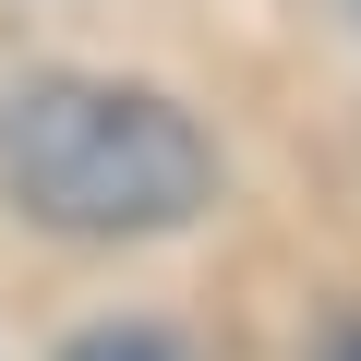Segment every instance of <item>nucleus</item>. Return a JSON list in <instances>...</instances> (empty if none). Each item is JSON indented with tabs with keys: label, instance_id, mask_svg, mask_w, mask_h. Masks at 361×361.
I'll list each match as a JSON object with an SVG mask.
<instances>
[{
	"label": "nucleus",
	"instance_id": "nucleus-1",
	"mask_svg": "<svg viewBox=\"0 0 361 361\" xmlns=\"http://www.w3.org/2000/svg\"><path fill=\"white\" fill-rule=\"evenodd\" d=\"M0 193L61 241H157L217 205V145L157 85L49 73L0 109Z\"/></svg>",
	"mask_w": 361,
	"mask_h": 361
},
{
	"label": "nucleus",
	"instance_id": "nucleus-2",
	"mask_svg": "<svg viewBox=\"0 0 361 361\" xmlns=\"http://www.w3.org/2000/svg\"><path fill=\"white\" fill-rule=\"evenodd\" d=\"M61 361H193V349H180L169 325H85Z\"/></svg>",
	"mask_w": 361,
	"mask_h": 361
},
{
	"label": "nucleus",
	"instance_id": "nucleus-3",
	"mask_svg": "<svg viewBox=\"0 0 361 361\" xmlns=\"http://www.w3.org/2000/svg\"><path fill=\"white\" fill-rule=\"evenodd\" d=\"M325 361H361V325H349V337H337V349H325Z\"/></svg>",
	"mask_w": 361,
	"mask_h": 361
},
{
	"label": "nucleus",
	"instance_id": "nucleus-4",
	"mask_svg": "<svg viewBox=\"0 0 361 361\" xmlns=\"http://www.w3.org/2000/svg\"><path fill=\"white\" fill-rule=\"evenodd\" d=\"M349 13H361V0H349Z\"/></svg>",
	"mask_w": 361,
	"mask_h": 361
}]
</instances>
